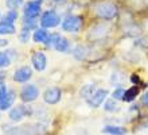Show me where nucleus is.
<instances>
[{
	"label": "nucleus",
	"instance_id": "obj_1",
	"mask_svg": "<svg viewBox=\"0 0 148 135\" xmlns=\"http://www.w3.org/2000/svg\"><path fill=\"white\" fill-rule=\"evenodd\" d=\"M117 6L110 1H101L96 6V15L102 20H112L117 16Z\"/></svg>",
	"mask_w": 148,
	"mask_h": 135
},
{
	"label": "nucleus",
	"instance_id": "obj_2",
	"mask_svg": "<svg viewBox=\"0 0 148 135\" xmlns=\"http://www.w3.org/2000/svg\"><path fill=\"white\" fill-rule=\"evenodd\" d=\"M82 24H84V19L79 15H67L65 19L62 20L61 27L63 31L67 33H78L81 30Z\"/></svg>",
	"mask_w": 148,
	"mask_h": 135
},
{
	"label": "nucleus",
	"instance_id": "obj_3",
	"mask_svg": "<svg viewBox=\"0 0 148 135\" xmlns=\"http://www.w3.org/2000/svg\"><path fill=\"white\" fill-rule=\"evenodd\" d=\"M43 131V126L40 123L30 124V126H22V127H14L8 130L5 135H40Z\"/></svg>",
	"mask_w": 148,
	"mask_h": 135
},
{
	"label": "nucleus",
	"instance_id": "obj_4",
	"mask_svg": "<svg viewBox=\"0 0 148 135\" xmlns=\"http://www.w3.org/2000/svg\"><path fill=\"white\" fill-rule=\"evenodd\" d=\"M61 23V16L54 11V10H49V11L43 12L40 16V26L43 28H54Z\"/></svg>",
	"mask_w": 148,
	"mask_h": 135
},
{
	"label": "nucleus",
	"instance_id": "obj_5",
	"mask_svg": "<svg viewBox=\"0 0 148 135\" xmlns=\"http://www.w3.org/2000/svg\"><path fill=\"white\" fill-rule=\"evenodd\" d=\"M38 96H39V89L34 84L24 85L22 91H20V100L23 103H32V101H35L38 99Z\"/></svg>",
	"mask_w": 148,
	"mask_h": 135
},
{
	"label": "nucleus",
	"instance_id": "obj_6",
	"mask_svg": "<svg viewBox=\"0 0 148 135\" xmlns=\"http://www.w3.org/2000/svg\"><path fill=\"white\" fill-rule=\"evenodd\" d=\"M42 11V6L39 0H30L24 4L23 8V14L24 18H30V19H36Z\"/></svg>",
	"mask_w": 148,
	"mask_h": 135
},
{
	"label": "nucleus",
	"instance_id": "obj_7",
	"mask_svg": "<svg viewBox=\"0 0 148 135\" xmlns=\"http://www.w3.org/2000/svg\"><path fill=\"white\" fill-rule=\"evenodd\" d=\"M61 97H62V91L58 88V87H50L47 88L43 93V100L45 103L50 105H54L57 103L61 101Z\"/></svg>",
	"mask_w": 148,
	"mask_h": 135
},
{
	"label": "nucleus",
	"instance_id": "obj_8",
	"mask_svg": "<svg viewBox=\"0 0 148 135\" xmlns=\"http://www.w3.org/2000/svg\"><path fill=\"white\" fill-rule=\"evenodd\" d=\"M31 64H32V68L38 72H43V70L47 68V57L46 54L43 51L38 50V51H34L31 55Z\"/></svg>",
	"mask_w": 148,
	"mask_h": 135
},
{
	"label": "nucleus",
	"instance_id": "obj_9",
	"mask_svg": "<svg viewBox=\"0 0 148 135\" xmlns=\"http://www.w3.org/2000/svg\"><path fill=\"white\" fill-rule=\"evenodd\" d=\"M31 107H26V105H18L14 107L8 114V118L12 122H20V120L26 118L27 115H31Z\"/></svg>",
	"mask_w": 148,
	"mask_h": 135
},
{
	"label": "nucleus",
	"instance_id": "obj_10",
	"mask_svg": "<svg viewBox=\"0 0 148 135\" xmlns=\"http://www.w3.org/2000/svg\"><path fill=\"white\" fill-rule=\"evenodd\" d=\"M106 96H108V91H106V89H97V91L93 93V96L90 97L89 100H86V103L92 108H98L104 103Z\"/></svg>",
	"mask_w": 148,
	"mask_h": 135
},
{
	"label": "nucleus",
	"instance_id": "obj_11",
	"mask_svg": "<svg viewBox=\"0 0 148 135\" xmlns=\"http://www.w3.org/2000/svg\"><path fill=\"white\" fill-rule=\"evenodd\" d=\"M32 77V69L30 66H22L15 70L14 73V81L15 82H27Z\"/></svg>",
	"mask_w": 148,
	"mask_h": 135
},
{
	"label": "nucleus",
	"instance_id": "obj_12",
	"mask_svg": "<svg viewBox=\"0 0 148 135\" xmlns=\"http://www.w3.org/2000/svg\"><path fill=\"white\" fill-rule=\"evenodd\" d=\"M15 99H16L15 91L8 89L7 93H5V96L3 97V100L0 101V109H1V111H7V109H10V108L12 107V104H14Z\"/></svg>",
	"mask_w": 148,
	"mask_h": 135
},
{
	"label": "nucleus",
	"instance_id": "obj_13",
	"mask_svg": "<svg viewBox=\"0 0 148 135\" xmlns=\"http://www.w3.org/2000/svg\"><path fill=\"white\" fill-rule=\"evenodd\" d=\"M49 33H47L46 28H43V27H39L34 31V34H32V39H34V42L35 43H46L47 39H49Z\"/></svg>",
	"mask_w": 148,
	"mask_h": 135
},
{
	"label": "nucleus",
	"instance_id": "obj_14",
	"mask_svg": "<svg viewBox=\"0 0 148 135\" xmlns=\"http://www.w3.org/2000/svg\"><path fill=\"white\" fill-rule=\"evenodd\" d=\"M104 134H109V135H125L127 130L121 126H105L102 128Z\"/></svg>",
	"mask_w": 148,
	"mask_h": 135
},
{
	"label": "nucleus",
	"instance_id": "obj_15",
	"mask_svg": "<svg viewBox=\"0 0 148 135\" xmlns=\"http://www.w3.org/2000/svg\"><path fill=\"white\" fill-rule=\"evenodd\" d=\"M140 93V88L137 87V85H133V87H131L129 89H127L124 93V99L123 100L127 101V103H129V101H133L135 99H136V96Z\"/></svg>",
	"mask_w": 148,
	"mask_h": 135
},
{
	"label": "nucleus",
	"instance_id": "obj_16",
	"mask_svg": "<svg viewBox=\"0 0 148 135\" xmlns=\"http://www.w3.org/2000/svg\"><path fill=\"white\" fill-rule=\"evenodd\" d=\"M97 89H96V85L94 84H88V85H84L79 91V96L84 97L85 100H89L90 97L93 96V93L96 92Z\"/></svg>",
	"mask_w": 148,
	"mask_h": 135
},
{
	"label": "nucleus",
	"instance_id": "obj_17",
	"mask_svg": "<svg viewBox=\"0 0 148 135\" xmlns=\"http://www.w3.org/2000/svg\"><path fill=\"white\" fill-rule=\"evenodd\" d=\"M16 27L15 24L8 23V22H0V35H12L15 34Z\"/></svg>",
	"mask_w": 148,
	"mask_h": 135
},
{
	"label": "nucleus",
	"instance_id": "obj_18",
	"mask_svg": "<svg viewBox=\"0 0 148 135\" xmlns=\"http://www.w3.org/2000/svg\"><path fill=\"white\" fill-rule=\"evenodd\" d=\"M106 34V27H104L102 24H98L94 28H92L89 33V38H98V37H104Z\"/></svg>",
	"mask_w": 148,
	"mask_h": 135
},
{
	"label": "nucleus",
	"instance_id": "obj_19",
	"mask_svg": "<svg viewBox=\"0 0 148 135\" xmlns=\"http://www.w3.org/2000/svg\"><path fill=\"white\" fill-rule=\"evenodd\" d=\"M69 47H70V42H69V39H66V38H61L58 41V43L55 45V50L57 51H61V53H65V51H67L69 50Z\"/></svg>",
	"mask_w": 148,
	"mask_h": 135
},
{
	"label": "nucleus",
	"instance_id": "obj_20",
	"mask_svg": "<svg viewBox=\"0 0 148 135\" xmlns=\"http://www.w3.org/2000/svg\"><path fill=\"white\" fill-rule=\"evenodd\" d=\"M61 38H62L61 34H58V33H53V34L49 35V39H47V42L45 43V45H46L47 47H50V49L51 47H55V45L58 43V41Z\"/></svg>",
	"mask_w": 148,
	"mask_h": 135
},
{
	"label": "nucleus",
	"instance_id": "obj_21",
	"mask_svg": "<svg viewBox=\"0 0 148 135\" xmlns=\"http://www.w3.org/2000/svg\"><path fill=\"white\" fill-rule=\"evenodd\" d=\"M104 109L108 112H117L120 108H119V105H117L114 99H110V100H106L105 103H104Z\"/></svg>",
	"mask_w": 148,
	"mask_h": 135
},
{
	"label": "nucleus",
	"instance_id": "obj_22",
	"mask_svg": "<svg viewBox=\"0 0 148 135\" xmlns=\"http://www.w3.org/2000/svg\"><path fill=\"white\" fill-rule=\"evenodd\" d=\"M11 65V58L7 51H0V68H8Z\"/></svg>",
	"mask_w": 148,
	"mask_h": 135
},
{
	"label": "nucleus",
	"instance_id": "obj_23",
	"mask_svg": "<svg viewBox=\"0 0 148 135\" xmlns=\"http://www.w3.org/2000/svg\"><path fill=\"white\" fill-rule=\"evenodd\" d=\"M86 51H88V50H86V47L79 45V46H77L75 49H74L73 55L77 58V60H79V61H81V60H84V58L86 57Z\"/></svg>",
	"mask_w": 148,
	"mask_h": 135
},
{
	"label": "nucleus",
	"instance_id": "obj_24",
	"mask_svg": "<svg viewBox=\"0 0 148 135\" xmlns=\"http://www.w3.org/2000/svg\"><path fill=\"white\" fill-rule=\"evenodd\" d=\"M18 19V12H16V10H8L7 14L4 15V22H8V23H12L14 24V22Z\"/></svg>",
	"mask_w": 148,
	"mask_h": 135
},
{
	"label": "nucleus",
	"instance_id": "obj_25",
	"mask_svg": "<svg viewBox=\"0 0 148 135\" xmlns=\"http://www.w3.org/2000/svg\"><path fill=\"white\" fill-rule=\"evenodd\" d=\"M23 3H24V0H5V6L10 10H16L18 7L23 6Z\"/></svg>",
	"mask_w": 148,
	"mask_h": 135
},
{
	"label": "nucleus",
	"instance_id": "obj_26",
	"mask_svg": "<svg viewBox=\"0 0 148 135\" xmlns=\"http://www.w3.org/2000/svg\"><path fill=\"white\" fill-rule=\"evenodd\" d=\"M35 26H36V19H30V18H24L23 19V28H27V30L31 31L35 28Z\"/></svg>",
	"mask_w": 148,
	"mask_h": 135
},
{
	"label": "nucleus",
	"instance_id": "obj_27",
	"mask_svg": "<svg viewBox=\"0 0 148 135\" xmlns=\"http://www.w3.org/2000/svg\"><path fill=\"white\" fill-rule=\"evenodd\" d=\"M30 35H31V31L27 30V28H22V31H20V34H19L20 42H22V43L28 42V39H30Z\"/></svg>",
	"mask_w": 148,
	"mask_h": 135
},
{
	"label": "nucleus",
	"instance_id": "obj_28",
	"mask_svg": "<svg viewBox=\"0 0 148 135\" xmlns=\"http://www.w3.org/2000/svg\"><path fill=\"white\" fill-rule=\"evenodd\" d=\"M124 93H125V91L123 88H116L112 93V97L114 100H123L124 99Z\"/></svg>",
	"mask_w": 148,
	"mask_h": 135
},
{
	"label": "nucleus",
	"instance_id": "obj_29",
	"mask_svg": "<svg viewBox=\"0 0 148 135\" xmlns=\"http://www.w3.org/2000/svg\"><path fill=\"white\" fill-rule=\"evenodd\" d=\"M140 101H141V104H143V105L148 107V91H145V92L143 93V95H141Z\"/></svg>",
	"mask_w": 148,
	"mask_h": 135
},
{
	"label": "nucleus",
	"instance_id": "obj_30",
	"mask_svg": "<svg viewBox=\"0 0 148 135\" xmlns=\"http://www.w3.org/2000/svg\"><path fill=\"white\" fill-rule=\"evenodd\" d=\"M131 81L133 82V85H139L140 84V77H139L137 74H132V76H131Z\"/></svg>",
	"mask_w": 148,
	"mask_h": 135
},
{
	"label": "nucleus",
	"instance_id": "obj_31",
	"mask_svg": "<svg viewBox=\"0 0 148 135\" xmlns=\"http://www.w3.org/2000/svg\"><path fill=\"white\" fill-rule=\"evenodd\" d=\"M7 41L5 39H0V46H7Z\"/></svg>",
	"mask_w": 148,
	"mask_h": 135
},
{
	"label": "nucleus",
	"instance_id": "obj_32",
	"mask_svg": "<svg viewBox=\"0 0 148 135\" xmlns=\"http://www.w3.org/2000/svg\"><path fill=\"white\" fill-rule=\"evenodd\" d=\"M0 16H1V12H0Z\"/></svg>",
	"mask_w": 148,
	"mask_h": 135
},
{
	"label": "nucleus",
	"instance_id": "obj_33",
	"mask_svg": "<svg viewBox=\"0 0 148 135\" xmlns=\"http://www.w3.org/2000/svg\"><path fill=\"white\" fill-rule=\"evenodd\" d=\"M39 1H40V0H39Z\"/></svg>",
	"mask_w": 148,
	"mask_h": 135
}]
</instances>
